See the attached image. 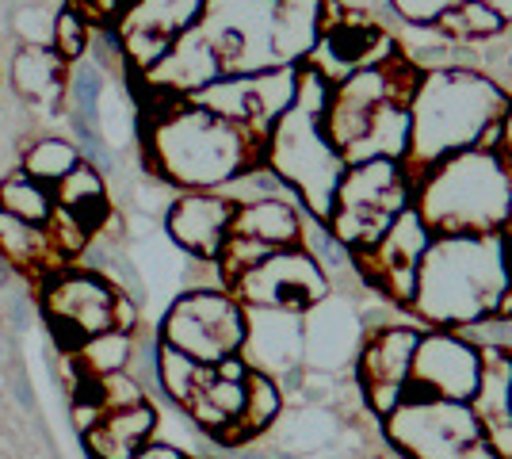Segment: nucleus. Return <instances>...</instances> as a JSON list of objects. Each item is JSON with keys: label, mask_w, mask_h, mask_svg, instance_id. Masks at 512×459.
I'll list each match as a JSON object with an SVG mask.
<instances>
[{"label": "nucleus", "mask_w": 512, "mask_h": 459, "mask_svg": "<svg viewBox=\"0 0 512 459\" xmlns=\"http://www.w3.org/2000/svg\"><path fill=\"white\" fill-rule=\"evenodd\" d=\"M482 379V349H474L459 333H428L417 345L409 387L428 398L470 402Z\"/></svg>", "instance_id": "9d476101"}, {"label": "nucleus", "mask_w": 512, "mask_h": 459, "mask_svg": "<svg viewBox=\"0 0 512 459\" xmlns=\"http://www.w3.org/2000/svg\"><path fill=\"white\" fill-rule=\"evenodd\" d=\"M8 280H12V264H8V261H0V291L8 287Z\"/></svg>", "instance_id": "58836bf2"}, {"label": "nucleus", "mask_w": 512, "mask_h": 459, "mask_svg": "<svg viewBox=\"0 0 512 459\" xmlns=\"http://www.w3.org/2000/svg\"><path fill=\"white\" fill-rule=\"evenodd\" d=\"M428 234L432 230H428L417 211H402L383 238L375 241V245H367V249H360L363 268L371 272V280L383 291H390L394 299H402V303H413L417 268H421L425 249L432 245Z\"/></svg>", "instance_id": "9b49d317"}, {"label": "nucleus", "mask_w": 512, "mask_h": 459, "mask_svg": "<svg viewBox=\"0 0 512 459\" xmlns=\"http://www.w3.org/2000/svg\"><path fill=\"white\" fill-rule=\"evenodd\" d=\"M234 287L245 303L260 306V310H306L318 299H325L329 280L310 253L291 245V249H276L268 261L237 276Z\"/></svg>", "instance_id": "1a4fd4ad"}, {"label": "nucleus", "mask_w": 512, "mask_h": 459, "mask_svg": "<svg viewBox=\"0 0 512 459\" xmlns=\"http://www.w3.org/2000/svg\"><path fill=\"white\" fill-rule=\"evenodd\" d=\"M46 234H50V245L62 253V257H81L85 253V245L92 241L81 219L73 215V211H65V207H54V215L46 222Z\"/></svg>", "instance_id": "cd10ccee"}, {"label": "nucleus", "mask_w": 512, "mask_h": 459, "mask_svg": "<svg viewBox=\"0 0 512 459\" xmlns=\"http://www.w3.org/2000/svg\"><path fill=\"white\" fill-rule=\"evenodd\" d=\"M65 62L46 46H23L12 62V85L27 100H43L50 111H62L65 100Z\"/></svg>", "instance_id": "6ab92c4d"}, {"label": "nucleus", "mask_w": 512, "mask_h": 459, "mask_svg": "<svg viewBox=\"0 0 512 459\" xmlns=\"http://www.w3.org/2000/svg\"><path fill=\"white\" fill-rule=\"evenodd\" d=\"M230 234L253 238L272 249H291L302 238V219L287 199H253V203H237Z\"/></svg>", "instance_id": "f3484780"}, {"label": "nucleus", "mask_w": 512, "mask_h": 459, "mask_svg": "<svg viewBox=\"0 0 512 459\" xmlns=\"http://www.w3.org/2000/svg\"><path fill=\"white\" fill-rule=\"evenodd\" d=\"M237 459H299L287 448H268V452H237Z\"/></svg>", "instance_id": "e433bc0d"}, {"label": "nucleus", "mask_w": 512, "mask_h": 459, "mask_svg": "<svg viewBox=\"0 0 512 459\" xmlns=\"http://www.w3.org/2000/svg\"><path fill=\"white\" fill-rule=\"evenodd\" d=\"M394 8L406 16V20H440L448 8H455V0H394Z\"/></svg>", "instance_id": "473e14b6"}, {"label": "nucleus", "mask_w": 512, "mask_h": 459, "mask_svg": "<svg viewBox=\"0 0 512 459\" xmlns=\"http://www.w3.org/2000/svg\"><path fill=\"white\" fill-rule=\"evenodd\" d=\"M409 176L394 161H363L341 176V188L333 199V226L341 241L367 249L394 226L406 211Z\"/></svg>", "instance_id": "0eeeda50"}, {"label": "nucleus", "mask_w": 512, "mask_h": 459, "mask_svg": "<svg viewBox=\"0 0 512 459\" xmlns=\"http://www.w3.org/2000/svg\"><path fill=\"white\" fill-rule=\"evenodd\" d=\"M88 35H92V27H88L73 8H65L62 16L54 20V54L62 58L65 66H73V62H81L88 54Z\"/></svg>", "instance_id": "bb28decb"}, {"label": "nucleus", "mask_w": 512, "mask_h": 459, "mask_svg": "<svg viewBox=\"0 0 512 459\" xmlns=\"http://www.w3.org/2000/svg\"><path fill=\"white\" fill-rule=\"evenodd\" d=\"M81 165V153L73 142H65V138H39V142H31V150L23 157V176H31V180H39L43 188H54L65 173H73Z\"/></svg>", "instance_id": "5701e85b"}, {"label": "nucleus", "mask_w": 512, "mask_h": 459, "mask_svg": "<svg viewBox=\"0 0 512 459\" xmlns=\"http://www.w3.org/2000/svg\"><path fill=\"white\" fill-rule=\"evenodd\" d=\"M0 211H8V215H16L23 222H35V226H46L50 215H54V196L39 180L16 173L0 184Z\"/></svg>", "instance_id": "b1692460"}, {"label": "nucleus", "mask_w": 512, "mask_h": 459, "mask_svg": "<svg viewBox=\"0 0 512 459\" xmlns=\"http://www.w3.org/2000/svg\"><path fill=\"white\" fill-rule=\"evenodd\" d=\"M77 368L92 379H104V375L115 372H130V360H134V337L130 333H119V329H107V333H96V337H85L81 349L73 352Z\"/></svg>", "instance_id": "412c9836"}, {"label": "nucleus", "mask_w": 512, "mask_h": 459, "mask_svg": "<svg viewBox=\"0 0 512 459\" xmlns=\"http://www.w3.org/2000/svg\"><path fill=\"white\" fill-rule=\"evenodd\" d=\"M153 85H165L172 92H203L222 77V66L214 58L211 43L203 39V31H184L169 54L150 69Z\"/></svg>", "instance_id": "dca6fc26"}, {"label": "nucleus", "mask_w": 512, "mask_h": 459, "mask_svg": "<svg viewBox=\"0 0 512 459\" xmlns=\"http://www.w3.org/2000/svg\"><path fill=\"white\" fill-rule=\"evenodd\" d=\"M138 4H142V0H69V8H73L88 27L100 20H111V16H119V12H134Z\"/></svg>", "instance_id": "7c9ffc66"}, {"label": "nucleus", "mask_w": 512, "mask_h": 459, "mask_svg": "<svg viewBox=\"0 0 512 459\" xmlns=\"http://www.w3.org/2000/svg\"><path fill=\"white\" fill-rule=\"evenodd\" d=\"M279 410H283V391L279 383L268 372H249L245 379V406H241V417L234 425L218 437L222 448H241L245 440L260 437L268 425H276Z\"/></svg>", "instance_id": "aec40b11"}, {"label": "nucleus", "mask_w": 512, "mask_h": 459, "mask_svg": "<svg viewBox=\"0 0 512 459\" xmlns=\"http://www.w3.org/2000/svg\"><path fill=\"white\" fill-rule=\"evenodd\" d=\"M505 238L497 234H444L432 241L417 268L413 310L428 322L467 326L497 314L501 295L509 291Z\"/></svg>", "instance_id": "f03ea898"}, {"label": "nucleus", "mask_w": 512, "mask_h": 459, "mask_svg": "<svg viewBox=\"0 0 512 459\" xmlns=\"http://www.w3.org/2000/svg\"><path fill=\"white\" fill-rule=\"evenodd\" d=\"M142 402H146V387L130 372H115L100 379V406H104V414L130 410V406H142Z\"/></svg>", "instance_id": "c85d7f7f"}, {"label": "nucleus", "mask_w": 512, "mask_h": 459, "mask_svg": "<svg viewBox=\"0 0 512 459\" xmlns=\"http://www.w3.org/2000/svg\"><path fill=\"white\" fill-rule=\"evenodd\" d=\"M111 329L130 333V337L138 329V303L130 295H123V291H115V303H111Z\"/></svg>", "instance_id": "72a5a7b5"}, {"label": "nucleus", "mask_w": 512, "mask_h": 459, "mask_svg": "<svg viewBox=\"0 0 512 459\" xmlns=\"http://www.w3.org/2000/svg\"><path fill=\"white\" fill-rule=\"evenodd\" d=\"M264 138L195 100L161 108L150 127V161L180 188H218L256 169Z\"/></svg>", "instance_id": "f257e3e1"}, {"label": "nucleus", "mask_w": 512, "mask_h": 459, "mask_svg": "<svg viewBox=\"0 0 512 459\" xmlns=\"http://www.w3.org/2000/svg\"><path fill=\"white\" fill-rule=\"evenodd\" d=\"M111 303H115V287L85 268H58L43 280V314L73 326L81 337L111 329Z\"/></svg>", "instance_id": "ddd939ff"}, {"label": "nucleus", "mask_w": 512, "mask_h": 459, "mask_svg": "<svg viewBox=\"0 0 512 459\" xmlns=\"http://www.w3.org/2000/svg\"><path fill=\"white\" fill-rule=\"evenodd\" d=\"M0 261H8L20 272H31V276H50L62 268V253L50 245V234L46 226H35V222H23L8 211H0Z\"/></svg>", "instance_id": "a211bd4d"}, {"label": "nucleus", "mask_w": 512, "mask_h": 459, "mask_svg": "<svg viewBox=\"0 0 512 459\" xmlns=\"http://www.w3.org/2000/svg\"><path fill=\"white\" fill-rule=\"evenodd\" d=\"M417 345H421V333L409 326H386L367 341L360 360V383L375 414L390 417L402 406Z\"/></svg>", "instance_id": "f8f14e48"}, {"label": "nucleus", "mask_w": 512, "mask_h": 459, "mask_svg": "<svg viewBox=\"0 0 512 459\" xmlns=\"http://www.w3.org/2000/svg\"><path fill=\"white\" fill-rule=\"evenodd\" d=\"M379 46H390L383 31L375 23H363V20H341V23H329L325 31L318 35V54H314V66L325 81H344L348 73L356 69H367L379 62Z\"/></svg>", "instance_id": "2eb2a0df"}, {"label": "nucleus", "mask_w": 512, "mask_h": 459, "mask_svg": "<svg viewBox=\"0 0 512 459\" xmlns=\"http://www.w3.org/2000/svg\"><path fill=\"white\" fill-rule=\"evenodd\" d=\"M478 4H486V8H493L501 20H509L512 16V0H478Z\"/></svg>", "instance_id": "4c0bfd02"}, {"label": "nucleus", "mask_w": 512, "mask_h": 459, "mask_svg": "<svg viewBox=\"0 0 512 459\" xmlns=\"http://www.w3.org/2000/svg\"><path fill=\"white\" fill-rule=\"evenodd\" d=\"M509 211L512 173L490 146H474L428 173L417 215L440 234H493Z\"/></svg>", "instance_id": "39448f33"}, {"label": "nucleus", "mask_w": 512, "mask_h": 459, "mask_svg": "<svg viewBox=\"0 0 512 459\" xmlns=\"http://www.w3.org/2000/svg\"><path fill=\"white\" fill-rule=\"evenodd\" d=\"M249 322L237 299L222 291H188L180 295L161 326V345L192 356L195 364H218L245 349Z\"/></svg>", "instance_id": "6e6552de"}, {"label": "nucleus", "mask_w": 512, "mask_h": 459, "mask_svg": "<svg viewBox=\"0 0 512 459\" xmlns=\"http://www.w3.org/2000/svg\"><path fill=\"white\" fill-rule=\"evenodd\" d=\"M482 146H490V150L501 157V165L512 173V108H505V115L493 123L490 131H486Z\"/></svg>", "instance_id": "2f4dec72"}, {"label": "nucleus", "mask_w": 512, "mask_h": 459, "mask_svg": "<svg viewBox=\"0 0 512 459\" xmlns=\"http://www.w3.org/2000/svg\"><path fill=\"white\" fill-rule=\"evenodd\" d=\"M130 459H188V456H184L176 444H161V440H153V444H142Z\"/></svg>", "instance_id": "c9c22d12"}, {"label": "nucleus", "mask_w": 512, "mask_h": 459, "mask_svg": "<svg viewBox=\"0 0 512 459\" xmlns=\"http://www.w3.org/2000/svg\"><path fill=\"white\" fill-rule=\"evenodd\" d=\"M505 115V96L486 77L467 69H440L417 81L409 100V161L417 173H432L440 157L474 146Z\"/></svg>", "instance_id": "7ed1b4c3"}, {"label": "nucleus", "mask_w": 512, "mask_h": 459, "mask_svg": "<svg viewBox=\"0 0 512 459\" xmlns=\"http://www.w3.org/2000/svg\"><path fill=\"white\" fill-rule=\"evenodd\" d=\"M386 433L406 459H497L470 402L413 398L386 417Z\"/></svg>", "instance_id": "423d86ee"}, {"label": "nucleus", "mask_w": 512, "mask_h": 459, "mask_svg": "<svg viewBox=\"0 0 512 459\" xmlns=\"http://www.w3.org/2000/svg\"><path fill=\"white\" fill-rule=\"evenodd\" d=\"M234 211V199L188 192V196H180L172 203L169 234L176 245H184L199 261H218L222 245L230 238V226H234Z\"/></svg>", "instance_id": "4468645a"}, {"label": "nucleus", "mask_w": 512, "mask_h": 459, "mask_svg": "<svg viewBox=\"0 0 512 459\" xmlns=\"http://www.w3.org/2000/svg\"><path fill=\"white\" fill-rule=\"evenodd\" d=\"M310 245H314V253H318V261L325 264V268H341L344 264V249H341V241L333 238L329 230H314L310 234Z\"/></svg>", "instance_id": "f704fd0d"}, {"label": "nucleus", "mask_w": 512, "mask_h": 459, "mask_svg": "<svg viewBox=\"0 0 512 459\" xmlns=\"http://www.w3.org/2000/svg\"><path fill=\"white\" fill-rule=\"evenodd\" d=\"M211 364H195L192 356L169 349V345H157V391L165 394L169 402H176L180 410L195 398V391L203 387Z\"/></svg>", "instance_id": "4be33fe9"}, {"label": "nucleus", "mask_w": 512, "mask_h": 459, "mask_svg": "<svg viewBox=\"0 0 512 459\" xmlns=\"http://www.w3.org/2000/svg\"><path fill=\"white\" fill-rule=\"evenodd\" d=\"M436 23H440V31L451 35V39H490V35H497V31L505 27V20H501L493 8L478 4V0L455 4V8H448Z\"/></svg>", "instance_id": "393cba45"}, {"label": "nucleus", "mask_w": 512, "mask_h": 459, "mask_svg": "<svg viewBox=\"0 0 512 459\" xmlns=\"http://www.w3.org/2000/svg\"><path fill=\"white\" fill-rule=\"evenodd\" d=\"M100 92H104V69L92 66V62H77L69 81H65V96L73 100V115L92 123L96 119V104H100Z\"/></svg>", "instance_id": "a878e982"}, {"label": "nucleus", "mask_w": 512, "mask_h": 459, "mask_svg": "<svg viewBox=\"0 0 512 459\" xmlns=\"http://www.w3.org/2000/svg\"><path fill=\"white\" fill-rule=\"evenodd\" d=\"M329 81L318 69H302L299 85H295V104L279 115L272 127V173L291 184L306 203L314 207V215H333V199L341 188L344 161L341 153L329 146L321 115L329 108Z\"/></svg>", "instance_id": "20e7f679"}, {"label": "nucleus", "mask_w": 512, "mask_h": 459, "mask_svg": "<svg viewBox=\"0 0 512 459\" xmlns=\"http://www.w3.org/2000/svg\"><path fill=\"white\" fill-rule=\"evenodd\" d=\"M73 134H77V153H81L85 165H92L96 173H107V169L115 165V157H111V150L104 146V138L92 131L85 119H77V115H73Z\"/></svg>", "instance_id": "c756f323"}]
</instances>
